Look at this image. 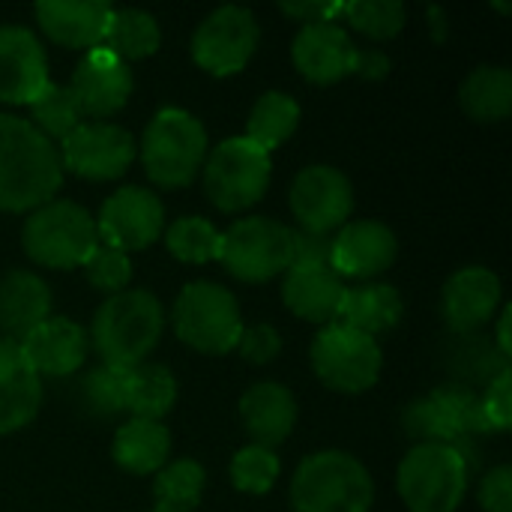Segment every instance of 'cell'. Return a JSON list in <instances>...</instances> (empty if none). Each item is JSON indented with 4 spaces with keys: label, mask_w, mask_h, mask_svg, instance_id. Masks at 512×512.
<instances>
[{
    "label": "cell",
    "mask_w": 512,
    "mask_h": 512,
    "mask_svg": "<svg viewBox=\"0 0 512 512\" xmlns=\"http://www.w3.org/2000/svg\"><path fill=\"white\" fill-rule=\"evenodd\" d=\"M84 267V276L87 282L96 288V291H105L108 297L111 294H120L126 291L129 279H132V264H129V255L108 246V243H96L93 252L87 255V261L81 264Z\"/></svg>",
    "instance_id": "cell-39"
},
{
    "label": "cell",
    "mask_w": 512,
    "mask_h": 512,
    "mask_svg": "<svg viewBox=\"0 0 512 512\" xmlns=\"http://www.w3.org/2000/svg\"><path fill=\"white\" fill-rule=\"evenodd\" d=\"M48 84V60L42 42L27 27H0V102L30 105Z\"/></svg>",
    "instance_id": "cell-17"
},
{
    "label": "cell",
    "mask_w": 512,
    "mask_h": 512,
    "mask_svg": "<svg viewBox=\"0 0 512 512\" xmlns=\"http://www.w3.org/2000/svg\"><path fill=\"white\" fill-rule=\"evenodd\" d=\"M480 507L486 512H512L510 465H498L480 480Z\"/></svg>",
    "instance_id": "cell-42"
},
{
    "label": "cell",
    "mask_w": 512,
    "mask_h": 512,
    "mask_svg": "<svg viewBox=\"0 0 512 512\" xmlns=\"http://www.w3.org/2000/svg\"><path fill=\"white\" fill-rule=\"evenodd\" d=\"M354 54H357V45L351 42V36L345 33L339 21L306 24L300 27L291 45L297 72L312 84H333L351 75Z\"/></svg>",
    "instance_id": "cell-18"
},
{
    "label": "cell",
    "mask_w": 512,
    "mask_h": 512,
    "mask_svg": "<svg viewBox=\"0 0 512 512\" xmlns=\"http://www.w3.org/2000/svg\"><path fill=\"white\" fill-rule=\"evenodd\" d=\"M204 486H207V474L198 462L177 459L165 465L153 483V495H156L153 512H192L201 504Z\"/></svg>",
    "instance_id": "cell-33"
},
{
    "label": "cell",
    "mask_w": 512,
    "mask_h": 512,
    "mask_svg": "<svg viewBox=\"0 0 512 512\" xmlns=\"http://www.w3.org/2000/svg\"><path fill=\"white\" fill-rule=\"evenodd\" d=\"M165 228V207L156 192L144 186H123L102 201L96 234L120 252H138L159 240Z\"/></svg>",
    "instance_id": "cell-14"
},
{
    "label": "cell",
    "mask_w": 512,
    "mask_h": 512,
    "mask_svg": "<svg viewBox=\"0 0 512 512\" xmlns=\"http://www.w3.org/2000/svg\"><path fill=\"white\" fill-rule=\"evenodd\" d=\"M66 87L72 90L81 117L105 120L129 102L132 72H129V63H123L105 45H99V48L84 51Z\"/></svg>",
    "instance_id": "cell-15"
},
{
    "label": "cell",
    "mask_w": 512,
    "mask_h": 512,
    "mask_svg": "<svg viewBox=\"0 0 512 512\" xmlns=\"http://www.w3.org/2000/svg\"><path fill=\"white\" fill-rule=\"evenodd\" d=\"M279 480V459L273 450L249 444L231 459V483L246 495H264Z\"/></svg>",
    "instance_id": "cell-38"
},
{
    "label": "cell",
    "mask_w": 512,
    "mask_h": 512,
    "mask_svg": "<svg viewBox=\"0 0 512 512\" xmlns=\"http://www.w3.org/2000/svg\"><path fill=\"white\" fill-rule=\"evenodd\" d=\"M63 183L57 147L24 117L0 114V210L30 213Z\"/></svg>",
    "instance_id": "cell-1"
},
{
    "label": "cell",
    "mask_w": 512,
    "mask_h": 512,
    "mask_svg": "<svg viewBox=\"0 0 512 512\" xmlns=\"http://www.w3.org/2000/svg\"><path fill=\"white\" fill-rule=\"evenodd\" d=\"M162 33L159 24L150 12L144 9H111L108 33H105V48L120 57L123 63L150 57L159 51Z\"/></svg>",
    "instance_id": "cell-32"
},
{
    "label": "cell",
    "mask_w": 512,
    "mask_h": 512,
    "mask_svg": "<svg viewBox=\"0 0 512 512\" xmlns=\"http://www.w3.org/2000/svg\"><path fill=\"white\" fill-rule=\"evenodd\" d=\"M342 15L351 27L369 39H393L405 27V6L399 0H354L342 6Z\"/></svg>",
    "instance_id": "cell-37"
},
{
    "label": "cell",
    "mask_w": 512,
    "mask_h": 512,
    "mask_svg": "<svg viewBox=\"0 0 512 512\" xmlns=\"http://www.w3.org/2000/svg\"><path fill=\"white\" fill-rule=\"evenodd\" d=\"M402 312H405V303L393 285L369 282V285L345 288L336 321L375 339L378 333L393 330L402 321Z\"/></svg>",
    "instance_id": "cell-28"
},
{
    "label": "cell",
    "mask_w": 512,
    "mask_h": 512,
    "mask_svg": "<svg viewBox=\"0 0 512 512\" xmlns=\"http://www.w3.org/2000/svg\"><path fill=\"white\" fill-rule=\"evenodd\" d=\"M396 480L411 512H456L468 492V465L459 447L417 444L402 459Z\"/></svg>",
    "instance_id": "cell-6"
},
{
    "label": "cell",
    "mask_w": 512,
    "mask_h": 512,
    "mask_svg": "<svg viewBox=\"0 0 512 512\" xmlns=\"http://www.w3.org/2000/svg\"><path fill=\"white\" fill-rule=\"evenodd\" d=\"M126 372L129 369H114V366H99L84 375L78 387V402L90 417H114L126 411Z\"/></svg>",
    "instance_id": "cell-36"
},
{
    "label": "cell",
    "mask_w": 512,
    "mask_h": 512,
    "mask_svg": "<svg viewBox=\"0 0 512 512\" xmlns=\"http://www.w3.org/2000/svg\"><path fill=\"white\" fill-rule=\"evenodd\" d=\"M177 402V381L159 363H141L126 372V411L138 420H162Z\"/></svg>",
    "instance_id": "cell-29"
},
{
    "label": "cell",
    "mask_w": 512,
    "mask_h": 512,
    "mask_svg": "<svg viewBox=\"0 0 512 512\" xmlns=\"http://www.w3.org/2000/svg\"><path fill=\"white\" fill-rule=\"evenodd\" d=\"M405 429L420 444H450L471 429H489L480 408L459 393H435L405 411Z\"/></svg>",
    "instance_id": "cell-21"
},
{
    "label": "cell",
    "mask_w": 512,
    "mask_h": 512,
    "mask_svg": "<svg viewBox=\"0 0 512 512\" xmlns=\"http://www.w3.org/2000/svg\"><path fill=\"white\" fill-rule=\"evenodd\" d=\"M390 72V57L378 48H369V51H360L354 54V69L351 75H360V78H384Z\"/></svg>",
    "instance_id": "cell-45"
},
{
    "label": "cell",
    "mask_w": 512,
    "mask_h": 512,
    "mask_svg": "<svg viewBox=\"0 0 512 512\" xmlns=\"http://www.w3.org/2000/svg\"><path fill=\"white\" fill-rule=\"evenodd\" d=\"M345 297V282L321 264H291L282 282L285 306L312 324H336Z\"/></svg>",
    "instance_id": "cell-22"
},
{
    "label": "cell",
    "mask_w": 512,
    "mask_h": 512,
    "mask_svg": "<svg viewBox=\"0 0 512 512\" xmlns=\"http://www.w3.org/2000/svg\"><path fill=\"white\" fill-rule=\"evenodd\" d=\"M297 123H300V105L288 93L270 90L252 105L243 138H249L264 153H270L294 135Z\"/></svg>",
    "instance_id": "cell-31"
},
{
    "label": "cell",
    "mask_w": 512,
    "mask_h": 512,
    "mask_svg": "<svg viewBox=\"0 0 512 512\" xmlns=\"http://www.w3.org/2000/svg\"><path fill=\"white\" fill-rule=\"evenodd\" d=\"M165 330L162 303L150 291H120L111 294L93 315L90 342L105 366L135 369L147 363L150 351L159 345Z\"/></svg>",
    "instance_id": "cell-2"
},
{
    "label": "cell",
    "mask_w": 512,
    "mask_h": 512,
    "mask_svg": "<svg viewBox=\"0 0 512 512\" xmlns=\"http://www.w3.org/2000/svg\"><path fill=\"white\" fill-rule=\"evenodd\" d=\"M42 405V381L15 342L0 339V435L24 429Z\"/></svg>",
    "instance_id": "cell-24"
},
{
    "label": "cell",
    "mask_w": 512,
    "mask_h": 512,
    "mask_svg": "<svg viewBox=\"0 0 512 512\" xmlns=\"http://www.w3.org/2000/svg\"><path fill=\"white\" fill-rule=\"evenodd\" d=\"M261 39L258 21L243 6L213 9L192 36V60L210 75H234L255 54Z\"/></svg>",
    "instance_id": "cell-11"
},
{
    "label": "cell",
    "mask_w": 512,
    "mask_h": 512,
    "mask_svg": "<svg viewBox=\"0 0 512 512\" xmlns=\"http://www.w3.org/2000/svg\"><path fill=\"white\" fill-rule=\"evenodd\" d=\"M45 318H51V291L48 285L27 273L12 270L0 279V333L6 342L21 345Z\"/></svg>",
    "instance_id": "cell-25"
},
{
    "label": "cell",
    "mask_w": 512,
    "mask_h": 512,
    "mask_svg": "<svg viewBox=\"0 0 512 512\" xmlns=\"http://www.w3.org/2000/svg\"><path fill=\"white\" fill-rule=\"evenodd\" d=\"M219 261L240 282H270L294 264V228L264 216L240 219L222 234Z\"/></svg>",
    "instance_id": "cell-9"
},
{
    "label": "cell",
    "mask_w": 512,
    "mask_h": 512,
    "mask_svg": "<svg viewBox=\"0 0 512 512\" xmlns=\"http://www.w3.org/2000/svg\"><path fill=\"white\" fill-rule=\"evenodd\" d=\"M21 243L30 261L51 270H72L81 267L99 243L96 219L75 201L51 198L30 210L21 228Z\"/></svg>",
    "instance_id": "cell-5"
},
{
    "label": "cell",
    "mask_w": 512,
    "mask_h": 512,
    "mask_svg": "<svg viewBox=\"0 0 512 512\" xmlns=\"http://www.w3.org/2000/svg\"><path fill=\"white\" fill-rule=\"evenodd\" d=\"M240 420H243L252 444L273 450L291 435V429L297 423V402L288 387L264 381L243 393Z\"/></svg>",
    "instance_id": "cell-26"
},
{
    "label": "cell",
    "mask_w": 512,
    "mask_h": 512,
    "mask_svg": "<svg viewBox=\"0 0 512 512\" xmlns=\"http://www.w3.org/2000/svg\"><path fill=\"white\" fill-rule=\"evenodd\" d=\"M480 414L486 420L489 429L495 432H507L512 423V375L510 369L504 366L498 378H492L486 396H483V405H480Z\"/></svg>",
    "instance_id": "cell-40"
},
{
    "label": "cell",
    "mask_w": 512,
    "mask_h": 512,
    "mask_svg": "<svg viewBox=\"0 0 512 512\" xmlns=\"http://www.w3.org/2000/svg\"><path fill=\"white\" fill-rule=\"evenodd\" d=\"M39 27L63 48H99L108 33L111 6L102 0H42L33 6Z\"/></svg>",
    "instance_id": "cell-20"
},
{
    "label": "cell",
    "mask_w": 512,
    "mask_h": 512,
    "mask_svg": "<svg viewBox=\"0 0 512 512\" xmlns=\"http://www.w3.org/2000/svg\"><path fill=\"white\" fill-rule=\"evenodd\" d=\"M462 108L480 123H498L512 111V72L507 66H480L462 84Z\"/></svg>",
    "instance_id": "cell-30"
},
{
    "label": "cell",
    "mask_w": 512,
    "mask_h": 512,
    "mask_svg": "<svg viewBox=\"0 0 512 512\" xmlns=\"http://www.w3.org/2000/svg\"><path fill=\"white\" fill-rule=\"evenodd\" d=\"M174 330L180 342L198 354H228L243 333L240 306L228 288L216 282H192L177 294Z\"/></svg>",
    "instance_id": "cell-7"
},
{
    "label": "cell",
    "mask_w": 512,
    "mask_h": 512,
    "mask_svg": "<svg viewBox=\"0 0 512 512\" xmlns=\"http://www.w3.org/2000/svg\"><path fill=\"white\" fill-rule=\"evenodd\" d=\"M270 183V153L249 138H228L204 159V192L222 213H240L258 204Z\"/></svg>",
    "instance_id": "cell-8"
},
{
    "label": "cell",
    "mask_w": 512,
    "mask_h": 512,
    "mask_svg": "<svg viewBox=\"0 0 512 512\" xmlns=\"http://www.w3.org/2000/svg\"><path fill=\"white\" fill-rule=\"evenodd\" d=\"M501 306V279L486 267H465L450 276L441 294V312L453 333H474L492 321Z\"/></svg>",
    "instance_id": "cell-19"
},
{
    "label": "cell",
    "mask_w": 512,
    "mask_h": 512,
    "mask_svg": "<svg viewBox=\"0 0 512 512\" xmlns=\"http://www.w3.org/2000/svg\"><path fill=\"white\" fill-rule=\"evenodd\" d=\"M30 123L54 144L63 141L72 129L81 126V111L69 87L63 84H45L39 96L30 102Z\"/></svg>",
    "instance_id": "cell-34"
},
{
    "label": "cell",
    "mask_w": 512,
    "mask_h": 512,
    "mask_svg": "<svg viewBox=\"0 0 512 512\" xmlns=\"http://www.w3.org/2000/svg\"><path fill=\"white\" fill-rule=\"evenodd\" d=\"M291 213L300 222V231L333 234L339 231L354 210L351 180L333 165H309L291 183Z\"/></svg>",
    "instance_id": "cell-13"
},
{
    "label": "cell",
    "mask_w": 512,
    "mask_h": 512,
    "mask_svg": "<svg viewBox=\"0 0 512 512\" xmlns=\"http://www.w3.org/2000/svg\"><path fill=\"white\" fill-rule=\"evenodd\" d=\"M510 321H512V309L507 306V309H504V315H501V324H498V348H501V357H504V360H510V354H512Z\"/></svg>",
    "instance_id": "cell-46"
},
{
    "label": "cell",
    "mask_w": 512,
    "mask_h": 512,
    "mask_svg": "<svg viewBox=\"0 0 512 512\" xmlns=\"http://www.w3.org/2000/svg\"><path fill=\"white\" fill-rule=\"evenodd\" d=\"M207 159V129L183 108H162L144 129L141 162L162 189L189 186Z\"/></svg>",
    "instance_id": "cell-4"
},
{
    "label": "cell",
    "mask_w": 512,
    "mask_h": 512,
    "mask_svg": "<svg viewBox=\"0 0 512 512\" xmlns=\"http://www.w3.org/2000/svg\"><path fill=\"white\" fill-rule=\"evenodd\" d=\"M345 3H318V0H297V3H282L279 9L297 21L306 24H324V21H336L342 15Z\"/></svg>",
    "instance_id": "cell-44"
},
{
    "label": "cell",
    "mask_w": 512,
    "mask_h": 512,
    "mask_svg": "<svg viewBox=\"0 0 512 512\" xmlns=\"http://www.w3.org/2000/svg\"><path fill=\"white\" fill-rule=\"evenodd\" d=\"M237 351L246 363L264 366L270 360L279 357L282 351V336L270 327V324H255V327H243L240 339H237Z\"/></svg>",
    "instance_id": "cell-41"
},
{
    "label": "cell",
    "mask_w": 512,
    "mask_h": 512,
    "mask_svg": "<svg viewBox=\"0 0 512 512\" xmlns=\"http://www.w3.org/2000/svg\"><path fill=\"white\" fill-rule=\"evenodd\" d=\"M165 246L183 264H207L219 261L222 234L201 216H183L174 225H168Z\"/></svg>",
    "instance_id": "cell-35"
},
{
    "label": "cell",
    "mask_w": 512,
    "mask_h": 512,
    "mask_svg": "<svg viewBox=\"0 0 512 512\" xmlns=\"http://www.w3.org/2000/svg\"><path fill=\"white\" fill-rule=\"evenodd\" d=\"M309 360L324 387L336 393H363L381 378V345L345 324H327L309 348Z\"/></svg>",
    "instance_id": "cell-10"
},
{
    "label": "cell",
    "mask_w": 512,
    "mask_h": 512,
    "mask_svg": "<svg viewBox=\"0 0 512 512\" xmlns=\"http://www.w3.org/2000/svg\"><path fill=\"white\" fill-rule=\"evenodd\" d=\"M333 234H309L294 231V264H321L330 267Z\"/></svg>",
    "instance_id": "cell-43"
},
{
    "label": "cell",
    "mask_w": 512,
    "mask_h": 512,
    "mask_svg": "<svg viewBox=\"0 0 512 512\" xmlns=\"http://www.w3.org/2000/svg\"><path fill=\"white\" fill-rule=\"evenodd\" d=\"M60 165L84 180H117L135 159V138L129 129L105 120L81 123L60 141Z\"/></svg>",
    "instance_id": "cell-12"
},
{
    "label": "cell",
    "mask_w": 512,
    "mask_h": 512,
    "mask_svg": "<svg viewBox=\"0 0 512 512\" xmlns=\"http://www.w3.org/2000/svg\"><path fill=\"white\" fill-rule=\"evenodd\" d=\"M399 252L396 234L375 219L345 222L333 234V252H330V270L342 279H372L393 267Z\"/></svg>",
    "instance_id": "cell-16"
},
{
    "label": "cell",
    "mask_w": 512,
    "mask_h": 512,
    "mask_svg": "<svg viewBox=\"0 0 512 512\" xmlns=\"http://www.w3.org/2000/svg\"><path fill=\"white\" fill-rule=\"evenodd\" d=\"M375 483L363 462L342 450H321L300 462L291 480L294 512H369Z\"/></svg>",
    "instance_id": "cell-3"
},
{
    "label": "cell",
    "mask_w": 512,
    "mask_h": 512,
    "mask_svg": "<svg viewBox=\"0 0 512 512\" xmlns=\"http://www.w3.org/2000/svg\"><path fill=\"white\" fill-rule=\"evenodd\" d=\"M18 348L36 375L66 378L78 372L87 357V333L69 318H45Z\"/></svg>",
    "instance_id": "cell-23"
},
{
    "label": "cell",
    "mask_w": 512,
    "mask_h": 512,
    "mask_svg": "<svg viewBox=\"0 0 512 512\" xmlns=\"http://www.w3.org/2000/svg\"><path fill=\"white\" fill-rule=\"evenodd\" d=\"M111 456L126 474H135V477L159 474L171 456V435L156 420L132 417L129 423H123L117 429L114 444H111Z\"/></svg>",
    "instance_id": "cell-27"
}]
</instances>
